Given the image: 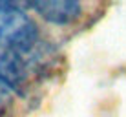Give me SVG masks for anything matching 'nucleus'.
I'll return each instance as SVG.
<instances>
[{
  "instance_id": "1",
  "label": "nucleus",
  "mask_w": 126,
  "mask_h": 117,
  "mask_svg": "<svg viewBox=\"0 0 126 117\" xmlns=\"http://www.w3.org/2000/svg\"><path fill=\"white\" fill-rule=\"evenodd\" d=\"M38 42V29L33 18L18 4L0 0V48L29 53Z\"/></svg>"
},
{
  "instance_id": "2",
  "label": "nucleus",
  "mask_w": 126,
  "mask_h": 117,
  "mask_svg": "<svg viewBox=\"0 0 126 117\" xmlns=\"http://www.w3.org/2000/svg\"><path fill=\"white\" fill-rule=\"evenodd\" d=\"M26 55L28 53H20L9 48H0V84L16 93L28 92L31 75L38 64V57L28 59Z\"/></svg>"
},
{
  "instance_id": "3",
  "label": "nucleus",
  "mask_w": 126,
  "mask_h": 117,
  "mask_svg": "<svg viewBox=\"0 0 126 117\" xmlns=\"http://www.w3.org/2000/svg\"><path fill=\"white\" fill-rule=\"evenodd\" d=\"M31 7L51 24H69L77 20L82 13V6L75 0H42L29 4Z\"/></svg>"
},
{
  "instance_id": "4",
  "label": "nucleus",
  "mask_w": 126,
  "mask_h": 117,
  "mask_svg": "<svg viewBox=\"0 0 126 117\" xmlns=\"http://www.w3.org/2000/svg\"><path fill=\"white\" fill-rule=\"evenodd\" d=\"M11 108H13V99L9 90L0 84V117H9Z\"/></svg>"
}]
</instances>
